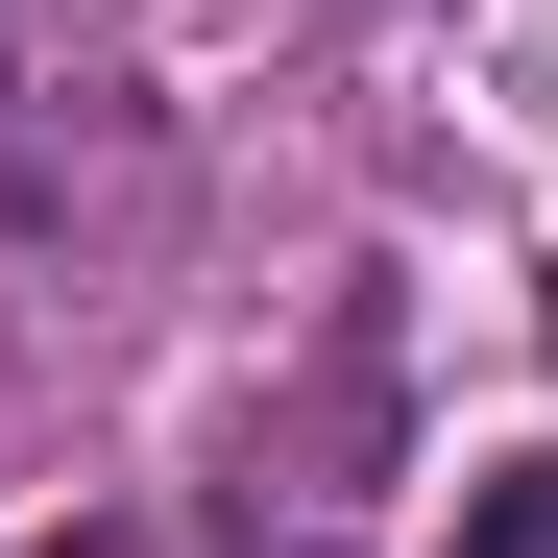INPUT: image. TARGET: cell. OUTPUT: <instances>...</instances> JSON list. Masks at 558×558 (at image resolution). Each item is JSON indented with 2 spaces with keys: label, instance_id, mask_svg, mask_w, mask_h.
<instances>
[{
  "label": "cell",
  "instance_id": "obj_1",
  "mask_svg": "<svg viewBox=\"0 0 558 558\" xmlns=\"http://www.w3.org/2000/svg\"><path fill=\"white\" fill-rule=\"evenodd\" d=\"M461 558H558V461H510V486H461Z\"/></svg>",
  "mask_w": 558,
  "mask_h": 558
}]
</instances>
